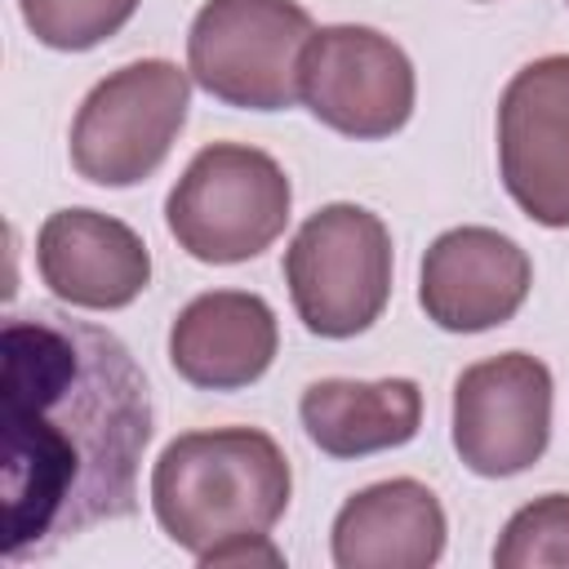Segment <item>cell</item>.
Instances as JSON below:
<instances>
[{"mask_svg":"<svg viewBox=\"0 0 569 569\" xmlns=\"http://www.w3.org/2000/svg\"><path fill=\"white\" fill-rule=\"evenodd\" d=\"M533 284L529 253L493 227H453L422 253L418 302L449 333H485L507 325Z\"/></svg>","mask_w":569,"mask_h":569,"instance_id":"10","label":"cell"},{"mask_svg":"<svg viewBox=\"0 0 569 569\" xmlns=\"http://www.w3.org/2000/svg\"><path fill=\"white\" fill-rule=\"evenodd\" d=\"M498 169L538 227H569V53L525 62L498 102Z\"/></svg>","mask_w":569,"mask_h":569,"instance_id":"9","label":"cell"},{"mask_svg":"<svg viewBox=\"0 0 569 569\" xmlns=\"http://www.w3.org/2000/svg\"><path fill=\"white\" fill-rule=\"evenodd\" d=\"M293 493L284 449L258 427L187 431L151 467V511L164 538L200 565H284L271 529Z\"/></svg>","mask_w":569,"mask_h":569,"instance_id":"2","label":"cell"},{"mask_svg":"<svg viewBox=\"0 0 569 569\" xmlns=\"http://www.w3.org/2000/svg\"><path fill=\"white\" fill-rule=\"evenodd\" d=\"M293 187L284 169L244 142H209L191 156L164 200V222L178 249L196 262L231 267L276 244L289 222Z\"/></svg>","mask_w":569,"mask_h":569,"instance_id":"3","label":"cell"},{"mask_svg":"<svg viewBox=\"0 0 569 569\" xmlns=\"http://www.w3.org/2000/svg\"><path fill=\"white\" fill-rule=\"evenodd\" d=\"M298 98L333 133L373 142L409 124L418 80L409 53L391 36L338 22L311 31L298 58Z\"/></svg>","mask_w":569,"mask_h":569,"instance_id":"7","label":"cell"},{"mask_svg":"<svg viewBox=\"0 0 569 569\" xmlns=\"http://www.w3.org/2000/svg\"><path fill=\"white\" fill-rule=\"evenodd\" d=\"M142 0H18L27 31L62 53H84L111 40Z\"/></svg>","mask_w":569,"mask_h":569,"instance_id":"15","label":"cell"},{"mask_svg":"<svg viewBox=\"0 0 569 569\" xmlns=\"http://www.w3.org/2000/svg\"><path fill=\"white\" fill-rule=\"evenodd\" d=\"M156 431L133 351L58 307L0 329V547L4 565L53 556L76 533L138 511Z\"/></svg>","mask_w":569,"mask_h":569,"instance_id":"1","label":"cell"},{"mask_svg":"<svg viewBox=\"0 0 569 569\" xmlns=\"http://www.w3.org/2000/svg\"><path fill=\"white\" fill-rule=\"evenodd\" d=\"M298 418L320 453L365 458L378 449H400L418 436L422 391L413 378H320L302 391Z\"/></svg>","mask_w":569,"mask_h":569,"instance_id":"14","label":"cell"},{"mask_svg":"<svg viewBox=\"0 0 569 569\" xmlns=\"http://www.w3.org/2000/svg\"><path fill=\"white\" fill-rule=\"evenodd\" d=\"M498 569H569V493L525 502L493 547Z\"/></svg>","mask_w":569,"mask_h":569,"instance_id":"16","label":"cell"},{"mask_svg":"<svg viewBox=\"0 0 569 569\" xmlns=\"http://www.w3.org/2000/svg\"><path fill=\"white\" fill-rule=\"evenodd\" d=\"M36 267L53 298L84 311H120L151 280L142 236L98 209H58L36 236Z\"/></svg>","mask_w":569,"mask_h":569,"instance_id":"11","label":"cell"},{"mask_svg":"<svg viewBox=\"0 0 569 569\" xmlns=\"http://www.w3.org/2000/svg\"><path fill=\"white\" fill-rule=\"evenodd\" d=\"M284 284L316 338L365 333L391 298V236L365 204L316 209L284 249Z\"/></svg>","mask_w":569,"mask_h":569,"instance_id":"4","label":"cell"},{"mask_svg":"<svg viewBox=\"0 0 569 569\" xmlns=\"http://www.w3.org/2000/svg\"><path fill=\"white\" fill-rule=\"evenodd\" d=\"M551 440V369L529 351L467 365L453 382V449L485 476L529 471Z\"/></svg>","mask_w":569,"mask_h":569,"instance_id":"8","label":"cell"},{"mask_svg":"<svg viewBox=\"0 0 569 569\" xmlns=\"http://www.w3.org/2000/svg\"><path fill=\"white\" fill-rule=\"evenodd\" d=\"M445 507L409 476L365 485L333 516L338 569H427L445 556Z\"/></svg>","mask_w":569,"mask_h":569,"instance_id":"13","label":"cell"},{"mask_svg":"<svg viewBox=\"0 0 569 569\" xmlns=\"http://www.w3.org/2000/svg\"><path fill=\"white\" fill-rule=\"evenodd\" d=\"M191 107V71L142 58L98 80L71 120V164L93 187L147 182L173 151Z\"/></svg>","mask_w":569,"mask_h":569,"instance_id":"5","label":"cell"},{"mask_svg":"<svg viewBox=\"0 0 569 569\" xmlns=\"http://www.w3.org/2000/svg\"><path fill=\"white\" fill-rule=\"evenodd\" d=\"M311 31L298 0H204L187 31V71L227 107L284 111L298 102V58Z\"/></svg>","mask_w":569,"mask_h":569,"instance_id":"6","label":"cell"},{"mask_svg":"<svg viewBox=\"0 0 569 569\" xmlns=\"http://www.w3.org/2000/svg\"><path fill=\"white\" fill-rule=\"evenodd\" d=\"M280 347L276 311L249 289L191 298L169 325V365L200 391H240L258 382Z\"/></svg>","mask_w":569,"mask_h":569,"instance_id":"12","label":"cell"}]
</instances>
